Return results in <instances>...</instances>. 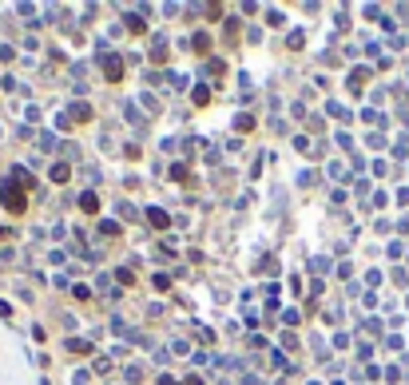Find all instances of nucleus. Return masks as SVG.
<instances>
[{
  "mask_svg": "<svg viewBox=\"0 0 409 385\" xmlns=\"http://www.w3.org/2000/svg\"><path fill=\"white\" fill-rule=\"evenodd\" d=\"M187 175H191L187 163H175V167H171V179H175V183H187Z\"/></svg>",
  "mask_w": 409,
  "mask_h": 385,
  "instance_id": "obj_12",
  "label": "nucleus"
},
{
  "mask_svg": "<svg viewBox=\"0 0 409 385\" xmlns=\"http://www.w3.org/2000/svg\"><path fill=\"white\" fill-rule=\"evenodd\" d=\"M80 210L95 215V210H100V195H95V191H84V195H80Z\"/></svg>",
  "mask_w": 409,
  "mask_h": 385,
  "instance_id": "obj_7",
  "label": "nucleus"
},
{
  "mask_svg": "<svg viewBox=\"0 0 409 385\" xmlns=\"http://www.w3.org/2000/svg\"><path fill=\"white\" fill-rule=\"evenodd\" d=\"M64 116L72 119V123H88V119H91V107L84 104V100H76V104H68V111H64Z\"/></svg>",
  "mask_w": 409,
  "mask_h": 385,
  "instance_id": "obj_3",
  "label": "nucleus"
},
{
  "mask_svg": "<svg viewBox=\"0 0 409 385\" xmlns=\"http://www.w3.org/2000/svg\"><path fill=\"white\" fill-rule=\"evenodd\" d=\"M115 274H120V286H131V282H135V274H131V266H120V270H115Z\"/></svg>",
  "mask_w": 409,
  "mask_h": 385,
  "instance_id": "obj_18",
  "label": "nucleus"
},
{
  "mask_svg": "<svg viewBox=\"0 0 409 385\" xmlns=\"http://www.w3.org/2000/svg\"><path fill=\"white\" fill-rule=\"evenodd\" d=\"M250 127H255V116H235V131H250Z\"/></svg>",
  "mask_w": 409,
  "mask_h": 385,
  "instance_id": "obj_11",
  "label": "nucleus"
},
{
  "mask_svg": "<svg viewBox=\"0 0 409 385\" xmlns=\"http://www.w3.org/2000/svg\"><path fill=\"white\" fill-rule=\"evenodd\" d=\"M159 385H175V377H171V373H159Z\"/></svg>",
  "mask_w": 409,
  "mask_h": 385,
  "instance_id": "obj_24",
  "label": "nucleus"
},
{
  "mask_svg": "<svg viewBox=\"0 0 409 385\" xmlns=\"http://www.w3.org/2000/svg\"><path fill=\"white\" fill-rule=\"evenodd\" d=\"M207 100H211V91H207V88H195V104L203 107V104H207Z\"/></svg>",
  "mask_w": 409,
  "mask_h": 385,
  "instance_id": "obj_21",
  "label": "nucleus"
},
{
  "mask_svg": "<svg viewBox=\"0 0 409 385\" xmlns=\"http://www.w3.org/2000/svg\"><path fill=\"white\" fill-rule=\"evenodd\" d=\"M100 230H104V235H120V222H111V219H104V222H100Z\"/></svg>",
  "mask_w": 409,
  "mask_h": 385,
  "instance_id": "obj_19",
  "label": "nucleus"
},
{
  "mask_svg": "<svg viewBox=\"0 0 409 385\" xmlns=\"http://www.w3.org/2000/svg\"><path fill=\"white\" fill-rule=\"evenodd\" d=\"M199 12L211 16V20H219V16H223V8H219V4H199Z\"/></svg>",
  "mask_w": 409,
  "mask_h": 385,
  "instance_id": "obj_13",
  "label": "nucleus"
},
{
  "mask_svg": "<svg viewBox=\"0 0 409 385\" xmlns=\"http://www.w3.org/2000/svg\"><path fill=\"white\" fill-rule=\"evenodd\" d=\"M48 179H52V183H68V179H72V167H68V163H52Z\"/></svg>",
  "mask_w": 409,
  "mask_h": 385,
  "instance_id": "obj_8",
  "label": "nucleus"
},
{
  "mask_svg": "<svg viewBox=\"0 0 409 385\" xmlns=\"http://www.w3.org/2000/svg\"><path fill=\"white\" fill-rule=\"evenodd\" d=\"M0 203H4V210H12V215H24V210H28V195L20 191L12 179H4V183H0Z\"/></svg>",
  "mask_w": 409,
  "mask_h": 385,
  "instance_id": "obj_1",
  "label": "nucleus"
},
{
  "mask_svg": "<svg viewBox=\"0 0 409 385\" xmlns=\"http://www.w3.org/2000/svg\"><path fill=\"white\" fill-rule=\"evenodd\" d=\"M123 24H127V32H131V36H143V32H147V24H143V16H139V12H127V20H123Z\"/></svg>",
  "mask_w": 409,
  "mask_h": 385,
  "instance_id": "obj_6",
  "label": "nucleus"
},
{
  "mask_svg": "<svg viewBox=\"0 0 409 385\" xmlns=\"http://www.w3.org/2000/svg\"><path fill=\"white\" fill-rule=\"evenodd\" d=\"M100 68H104L107 84H120L123 80V56L120 52H100Z\"/></svg>",
  "mask_w": 409,
  "mask_h": 385,
  "instance_id": "obj_2",
  "label": "nucleus"
},
{
  "mask_svg": "<svg viewBox=\"0 0 409 385\" xmlns=\"http://www.w3.org/2000/svg\"><path fill=\"white\" fill-rule=\"evenodd\" d=\"M111 370V361H107V357H95V365H91V373H107Z\"/></svg>",
  "mask_w": 409,
  "mask_h": 385,
  "instance_id": "obj_20",
  "label": "nucleus"
},
{
  "mask_svg": "<svg viewBox=\"0 0 409 385\" xmlns=\"http://www.w3.org/2000/svg\"><path fill=\"white\" fill-rule=\"evenodd\" d=\"M0 318H12V306H8L4 298H0Z\"/></svg>",
  "mask_w": 409,
  "mask_h": 385,
  "instance_id": "obj_23",
  "label": "nucleus"
},
{
  "mask_svg": "<svg viewBox=\"0 0 409 385\" xmlns=\"http://www.w3.org/2000/svg\"><path fill=\"white\" fill-rule=\"evenodd\" d=\"M123 377L135 385V381H143V370H139V365H127V370H123Z\"/></svg>",
  "mask_w": 409,
  "mask_h": 385,
  "instance_id": "obj_15",
  "label": "nucleus"
},
{
  "mask_svg": "<svg viewBox=\"0 0 409 385\" xmlns=\"http://www.w3.org/2000/svg\"><path fill=\"white\" fill-rule=\"evenodd\" d=\"M40 151H56V135H52V131L40 135Z\"/></svg>",
  "mask_w": 409,
  "mask_h": 385,
  "instance_id": "obj_16",
  "label": "nucleus"
},
{
  "mask_svg": "<svg viewBox=\"0 0 409 385\" xmlns=\"http://www.w3.org/2000/svg\"><path fill=\"white\" fill-rule=\"evenodd\" d=\"M191 48H195L199 56H203V52L211 48V36H207V32H195V36H191Z\"/></svg>",
  "mask_w": 409,
  "mask_h": 385,
  "instance_id": "obj_9",
  "label": "nucleus"
},
{
  "mask_svg": "<svg viewBox=\"0 0 409 385\" xmlns=\"http://www.w3.org/2000/svg\"><path fill=\"white\" fill-rule=\"evenodd\" d=\"M40 385H48V381H40Z\"/></svg>",
  "mask_w": 409,
  "mask_h": 385,
  "instance_id": "obj_25",
  "label": "nucleus"
},
{
  "mask_svg": "<svg viewBox=\"0 0 409 385\" xmlns=\"http://www.w3.org/2000/svg\"><path fill=\"white\" fill-rule=\"evenodd\" d=\"M155 286H159V290H167V286H171V274H163V270H159V274H155Z\"/></svg>",
  "mask_w": 409,
  "mask_h": 385,
  "instance_id": "obj_22",
  "label": "nucleus"
},
{
  "mask_svg": "<svg viewBox=\"0 0 409 385\" xmlns=\"http://www.w3.org/2000/svg\"><path fill=\"white\" fill-rule=\"evenodd\" d=\"M223 36H227V40H235V36H239V20H235V16H227V28H223Z\"/></svg>",
  "mask_w": 409,
  "mask_h": 385,
  "instance_id": "obj_14",
  "label": "nucleus"
},
{
  "mask_svg": "<svg viewBox=\"0 0 409 385\" xmlns=\"http://www.w3.org/2000/svg\"><path fill=\"white\" fill-rule=\"evenodd\" d=\"M143 219L151 222L155 230H167V226H171V215H167L163 207H147V215H143Z\"/></svg>",
  "mask_w": 409,
  "mask_h": 385,
  "instance_id": "obj_4",
  "label": "nucleus"
},
{
  "mask_svg": "<svg viewBox=\"0 0 409 385\" xmlns=\"http://www.w3.org/2000/svg\"><path fill=\"white\" fill-rule=\"evenodd\" d=\"M167 52H171V44H167V36H151V60L155 64H163Z\"/></svg>",
  "mask_w": 409,
  "mask_h": 385,
  "instance_id": "obj_5",
  "label": "nucleus"
},
{
  "mask_svg": "<svg viewBox=\"0 0 409 385\" xmlns=\"http://www.w3.org/2000/svg\"><path fill=\"white\" fill-rule=\"evenodd\" d=\"M120 215H123V219H127V222H135V219H139V210L131 207V203H120Z\"/></svg>",
  "mask_w": 409,
  "mask_h": 385,
  "instance_id": "obj_17",
  "label": "nucleus"
},
{
  "mask_svg": "<svg viewBox=\"0 0 409 385\" xmlns=\"http://www.w3.org/2000/svg\"><path fill=\"white\" fill-rule=\"evenodd\" d=\"M68 350L72 354H91V341L88 338H68Z\"/></svg>",
  "mask_w": 409,
  "mask_h": 385,
  "instance_id": "obj_10",
  "label": "nucleus"
}]
</instances>
